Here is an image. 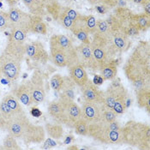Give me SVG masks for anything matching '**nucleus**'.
I'll return each instance as SVG.
<instances>
[{"instance_id":"f257e3e1","label":"nucleus","mask_w":150,"mask_h":150,"mask_svg":"<svg viewBox=\"0 0 150 150\" xmlns=\"http://www.w3.org/2000/svg\"><path fill=\"white\" fill-rule=\"evenodd\" d=\"M124 72L136 89L149 87L150 46L148 41L141 40L124 64Z\"/></svg>"},{"instance_id":"f03ea898","label":"nucleus","mask_w":150,"mask_h":150,"mask_svg":"<svg viewBox=\"0 0 150 150\" xmlns=\"http://www.w3.org/2000/svg\"><path fill=\"white\" fill-rule=\"evenodd\" d=\"M25 42L8 38L5 48L0 55L1 77L9 81H16L20 76L25 54Z\"/></svg>"},{"instance_id":"7ed1b4c3","label":"nucleus","mask_w":150,"mask_h":150,"mask_svg":"<svg viewBox=\"0 0 150 150\" xmlns=\"http://www.w3.org/2000/svg\"><path fill=\"white\" fill-rule=\"evenodd\" d=\"M49 59L59 68H69L78 64L76 46L68 36L53 35L50 38Z\"/></svg>"},{"instance_id":"20e7f679","label":"nucleus","mask_w":150,"mask_h":150,"mask_svg":"<svg viewBox=\"0 0 150 150\" xmlns=\"http://www.w3.org/2000/svg\"><path fill=\"white\" fill-rule=\"evenodd\" d=\"M93 140L106 145H122L124 139L121 126L116 120L112 123L100 121L88 124V135Z\"/></svg>"},{"instance_id":"39448f33","label":"nucleus","mask_w":150,"mask_h":150,"mask_svg":"<svg viewBox=\"0 0 150 150\" xmlns=\"http://www.w3.org/2000/svg\"><path fill=\"white\" fill-rule=\"evenodd\" d=\"M124 144L140 150H150V126L147 124L129 120L121 127Z\"/></svg>"},{"instance_id":"423d86ee","label":"nucleus","mask_w":150,"mask_h":150,"mask_svg":"<svg viewBox=\"0 0 150 150\" xmlns=\"http://www.w3.org/2000/svg\"><path fill=\"white\" fill-rule=\"evenodd\" d=\"M89 46L97 62L99 69L101 66L115 59L117 57V52L112 44L110 38L108 37H105L103 35L94 33L92 35Z\"/></svg>"},{"instance_id":"0eeeda50","label":"nucleus","mask_w":150,"mask_h":150,"mask_svg":"<svg viewBox=\"0 0 150 150\" xmlns=\"http://www.w3.org/2000/svg\"><path fill=\"white\" fill-rule=\"evenodd\" d=\"M3 121V128L7 130L8 134L14 137L15 138L23 140L27 134L32 122L29 120L26 112H23L19 114L13 116L8 120Z\"/></svg>"},{"instance_id":"6e6552de","label":"nucleus","mask_w":150,"mask_h":150,"mask_svg":"<svg viewBox=\"0 0 150 150\" xmlns=\"http://www.w3.org/2000/svg\"><path fill=\"white\" fill-rule=\"evenodd\" d=\"M9 29H21L30 33V23L32 15L22 11L21 9L14 6L11 7L9 11Z\"/></svg>"},{"instance_id":"1a4fd4ad","label":"nucleus","mask_w":150,"mask_h":150,"mask_svg":"<svg viewBox=\"0 0 150 150\" xmlns=\"http://www.w3.org/2000/svg\"><path fill=\"white\" fill-rule=\"evenodd\" d=\"M113 15L117 19L121 28L125 30V32L130 38L133 36H137L140 34L138 29L134 25V13L129 8L123 6H117L113 12Z\"/></svg>"},{"instance_id":"9d476101","label":"nucleus","mask_w":150,"mask_h":150,"mask_svg":"<svg viewBox=\"0 0 150 150\" xmlns=\"http://www.w3.org/2000/svg\"><path fill=\"white\" fill-rule=\"evenodd\" d=\"M26 83L32 93L34 105L43 103L46 99V93L45 88L44 77L39 70H35L30 79L27 80Z\"/></svg>"},{"instance_id":"9b49d317","label":"nucleus","mask_w":150,"mask_h":150,"mask_svg":"<svg viewBox=\"0 0 150 150\" xmlns=\"http://www.w3.org/2000/svg\"><path fill=\"white\" fill-rule=\"evenodd\" d=\"M25 54L37 64H46L49 60V54L40 41H32L25 44Z\"/></svg>"},{"instance_id":"f8f14e48","label":"nucleus","mask_w":150,"mask_h":150,"mask_svg":"<svg viewBox=\"0 0 150 150\" xmlns=\"http://www.w3.org/2000/svg\"><path fill=\"white\" fill-rule=\"evenodd\" d=\"M104 105L97 102L83 101L81 105V117L88 123L93 124L101 121L103 116Z\"/></svg>"},{"instance_id":"ddd939ff","label":"nucleus","mask_w":150,"mask_h":150,"mask_svg":"<svg viewBox=\"0 0 150 150\" xmlns=\"http://www.w3.org/2000/svg\"><path fill=\"white\" fill-rule=\"evenodd\" d=\"M76 52L78 64H80L84 69L92 71H99L97 62L93 55L89 45L81 43L80 45L76 46Z\"/></svg>"},{"instance_id":"4468645a","label":"nucleus","mask_w":150,"mask_h":150,"mask_svg":"<svg viewBox=\"0 0 150 150\" xmlns=\"http://www.w3.org/2000/svg\"><path fill=\"white\" fill-rule=\"evenodd\" d=\"M64 105V119L66 127L73 129L74 124L81 117V107L73 100H66L58 98Z\"/></svg>"},{"instance_id":"2eb2a0df","label":"nucleus","mask_w":150,"mask_h":150,"mask_svg":"<svg viewBox=\"0 0 150 150\" xmlns=\"http://www.w3.org/2000/svg\"><path fill=\"white\" fill-rule=\"evenodd\" d=\"M126 90L125 87L121 82H112L105 91H103V105L105 108L112 109L117 98Z\"/></svg>"},{"instance_id":"dca6fc26","label":"nucleus","mask_w":150,"mask_h":150,"mask_svg":"<svg viewBox=\"0 0 150 150\" xmlns=\"http://www.w3.org/2000/svg\"><path fill=\"white\" fill-rule=\"evenodd\" d=\"M110 40L112 41V44L116 49L117 54L125 52L129 50L130 46L129 37L128 36L127 34L125 32V30L122 28L112 30L110 36Z\"/></svg>"},{"instance_id":"f3484780","label":"nucleus","mask_w":150,"mask_h":150,"mask_svg":"<svg viewBox=\"0 0 150 150\" xmlns=\"http://www.w3.org/2000/svg\"><path fill=\"white\" fill-rule=\"evenodd\" d=\"M80 88L83 101L103 103V91L90 80Z\"/></svg>"},{"instance_id":"a211bd4d","label":"nucleus","mask_w":150,"mask_h":150,"mask_svg":"<svg viewBox=\"0 0 150 150\" xmlns=\"http://www.w3.org/2000/svg\"><path fill=\"white\" fill-rule=\"evenodd\" d=\"M46 139V130L42 125H37L32 123L30 128L28 129L27 134L22 140L25 145L30 144H39L45 141Z\"/></svg>"},{"instance_id":"6ab92c4d","label":"nucleus","mask_w":150,"mask_h":150,"mask_svg":"<svg viewBox=\"0 0 150 150\" xmlns=\"http://www.w3.org/2000/svg\"><path fill=\"white\" fill-rule=\"evenodd\" d=\"M96 22L97 19L92 16H85L80 14L76 20L74 22L71 28H82L86 30L89 35H93L96 31ZM70 31V30H69Z\"/></svg>"},{"instance_id":"aec40b11","label":"nucleus","mask_w":150,"mask_h":150,"mask_svg":"<svg viewBox=\"0 0 150 150\" xmlns=\"http://www.w3.org/2000/svg\"><path fill=\"white\" fill-rule=\"evenodd\" d=\"M47 112L49 116L58 124L64 125L65 119H64V105L62 104L61 100H52L47 106Z\"/></svg>"},{"instance_id":"412c9836","label":"nucleus","mask_w":150,"mask_h":150,"mask_svg":"<svg viewBox=\"0 0 150 150\" xmlns=\"http://www.w3.org/2000/svg\"><path fill=\"white\" fill-rule=\"evenodd\" d=\"M68 69H69V77L79 88L84 86L89 81L86 69H84L80 64H76L69 67Z\"/></svg>"},{"instance_id":"4be33fe9","label":"nucleus","mask_w":150,"mask_h":150,"mask_svg":"<svg viewBox=\"0 0 150 150\" xmlns=\"http://www.w3.org/2000/svg\"><path fill=\"white\" fill-rule=\"evenodd\" d=\"M13 93L16 96V98L19 100V101L24 105L30 106V105H34L32 93L30 92L26 81H23L21 84H19L14 89Z\"/></svg>"},{"instance_id":"5701e85b","label":"nucleus","mask_w":150,"mask_h":150,"mask_svg":"<svg viewBox=\"0 0 150 150\" xmlns=\"http://www.w3.org/2000/svg\"><path fill=\"white\" fill-rule=\"evenodd\" d=\"M117 68H118V61L117 58H115L104 64L103 66H101L99 71L100 76L104 81H112L117 77Z\"/></svg>"},{"instance_id":"b1692460","label":"nucleus","mask_w":150,"mask_h":150,"mask_svg":"<svg viewBox=\"0 0 150 150\" xmlns=\"http://www.w3.org/2000/svg\"><path fill=\"white\" fill-rule=\"evenodd\" d=\"M137 104L141 109L146 110L148 113L150 111V89L149 87H144L136 89Z\"/></svg>"},{"instance_id":"393cba45","label":"nucleus","mask_w":150,"mask_h":150,"mask_svg":"<svg viewBox=\"0 0 150 150\" xmlns=\"http://www.w3.org/2000/svg\"><path fill=\"white\" fill-rule=\"evenodd\" d=\"M76 83L71 80L69 76H64V81L62 85V88L59 91V98L73 100H75L76 97Z\"/></svg>"},{"instance_id":"a878e982","label":"nucleus","mask_w":150,"mask_h":150,"mask_svg":"<svg viewBox=\"0 0 150 150\" xmlns=\"http://www.w3.org/2000/svg\"><path fill=\"white\" fill-rule=\"evenodd\" d=\"M22 2L33 16H40L43 17L46 14L45 4L40 0H22Z\"/></svg>"},{"instance_id":"bb28decb","label":"nucleus","mask_w":150,"mask_h":150,"mask_svg":"<svg viewBox=\"0 0 150 150\" xmlns=\"http://www.w3.org/2000/svg\"><path fill=\"white\" fill-rule=\"evenodd\" d=\"M30 33L36 35H46L47 27L42 16L32 15L31 23H30Z\"/></svg>"},{"instance_id":"cd10ccee","label":"nucleus","mask_w":150,"mask_h":150,"mask_svg":"<svg viewBox=\"0 0 150 150\" xmlns=\"http://www.w3.org/2000/svg\"><path fill=\"white\" fill-rule=\"evenodd\" d=\"M45 9L46 14H48L52 20L58 22L60 13L63 9V5L58 0H48L45 4Z\"/></svg>"},{"instance_id":"c85d7f7f","label":"nucleus","mask_w":150,"mask_h":150,"mask_svg":"<svg viewBox=\"0 0 150 150\" xmlns=\"http://www.w3.org/2000/svg\"><path fill=\"white\" fill-rule=\"evenodd\" d=\"M3 99L5 100V102L10 106V108L11 109L12 112L14 113V115L19 114V113L24 112L23 106L21 105V102L19 101V100L16 98V96L14 94L13 92H10L8 93H6L3 97Z\"/></svg>"},{"instance_id":"c756f323","label":"nucleus","mask_w":150,"mask_h":150,"mask_svg":"<svg viewBox=\"0 0 150 150\" xmlns=\"http://www.w3.org/2000/svg\"><path fill=\"white\" fill-rule=\"evenodd\" d=\"M46 133L49 137L54 140H59L64 136V128L62 125L58 123H46L45 125Z\"/></svg>"},{"instance_id":"7c9ffc66","label":"nucleus","mask_w":150,"mask_h":150,"mask_svg":"<svg viewBox=\"0 0 150 150\" xmlns=\"http://www.w3.org/2000/svg\"><path fill=\"white\" fill-rule=\"evenodd\" d=\"M134 25L141 32H146L150 28V16L143 13L134 15Z\"/></svg>"},{"instance_id":"2f4dec72","label":"nucleus","mask_w":150,"mask_h":150,"mask_svg":"<svg viewBox=\"0 0 150 150\" xmlns=\"http://www.w3.org/2000/svg\"><path fill=\"white\" fill-rule=\"evenodd\" d=\"M128 101H129V93L126 89L117 98L112 107V110L117 114V116L124 114L125 112L128 107Z\"/></svg>"},{"instance_id":"473e14b6","label":"nucleus","mask_w":150,"mask_h":150,"mask_svg":"<svg viewBox=\"0 0 150 150\" xmlns=\"http://www.w3.org/2000/svg\"><path fill=\"white\" fill-rule=\"evenodd\" d=\"M95 33L105 37L110 38L112 34V28L104 19H98L96 22V31Z\"/></svg>"},{"instance_id":"72a5a7b5","label":"nucleus","mask_w":150,"mask_h":150,"mask_svg":"<svg viewBox=\"0 0 150 150\" xmlns=\"http://www.w3.org/2000/svg\"><path fill=\"white\" fill-rule=\"evenodd\" d=\"M73 129H75L76 134L81 137H88V124L82 118H79L75 124Z\"/></svg>"},{"instance_id":"f704fd0d","label":"nucleus","mask_w":150,"mask_h":150,"mask_svg":"<svg viewBox=\"0 0 150 150\" xmlns=\"http://www.w3.org/2000/svg\"><path fill=\"white\" fill-rule=\"evenodd\" d=\"M3 149L20 150L21 147L19 146L16 138L8 134L3 140Z\"/></svg>"},{"instance_id":"c9c22d12","label":"nucleus","mask_w":150,"mask_h":150,"mask_svg":"<svg viewBox=\"0 0 150 150\" xmlns=\"http://www.w3.org/2000/svg\"><path fill=\"white\" fill-rule=\"evenodd\" d=\"M70 31H71V33L73 35H75L81 41V43L86 44V45H89L90 44V39H89V35H90L86 30H84L82 28H71Z\"/></svg>"},{"instance_id":"e433bc0d","label":"nucleus","mask_w":150,"mask_h":150,"mask_svg":"<svg viewBox=\"0 0 150 150\" xmlns=\"http://www.w3.org/2000/svg\"><path fill=\"white\" fill-rule=\"evenodd\" d=\"M14 115V113L12 112L11 109L10 108V106L8 104L5 102V100L4 99L1 100L0 102V117L2 120H8L11 117H12Z\"/></svg>"},{"instance_id":"4c0bfd02","label":"nucleus","mask_w":150,"mask_h":150,"mask_svg":"<svg viewBox=\"0 0 150 150\" xmlns=\"http://www.w3.org/2000/svg\"><path fill=\"white\" fill-rule=\"evenodd\" d=\"M64 7V6H63ZM58 23L62 25L63 28H64L67 30H70L73 25V20L69 17V16L67 15V13L64 11V9H62V11L60 13L59 18H58Z\"/></svg>"},{"instance_id":"58836bf2","label":"nucleus","mask_w":150,"mask_h":150,"mask_svg":"<svg viewBox=\"0 0 150 150\" xmlns=\"http://www.w3.org/2000/svg\"><path fill=\"white\" fill-rule=\"evenodd\" d=\"M91 5H101L105 8H115L118 4V0H87Z\"/></svg>"},{"instance_id":"ea45409f","label":"nucleus","mask_w":150,"mask_h":150,"mask_svg":"<svg viewBox=\"0 0 150 150\" xmlns=\"http://www.w3.org/2000/svg\"><path fill=\"white\" fill-rule=\"evenodd\" d=\"M64 81V76H61L60 74L53 75L52 79H51V86H52V89L55 92H59L61 88H62V85H63Z\"/></svg>"},{"instance_id":"a19ab883","label":"nucleus","mask_w":150,"mask_h":150,"mask_svg":"<svg viewBox=\"0 0 150 150\" xmlns=\"http://www.w3.org/2000/svg\"><path fill=\"white\" fill-rule=\"evenodd\" d=\"M117 114L112 109H108V108H105L103 110V116H102V121L106 122V123H112L117 120Z\"/></svg>"},{"instance_id":"79ce46f5","label":"nucleus","mask_w":150,"mask_h":150,"mask_svg":"<svg viewBox=\"0 0 150 150\" xmlns=\"http://www.w3.org/2000/svg\"><path fill=\"white\" fill-rule=\"evenodd\" d=\"M9 29V16L8 12L0 11V30L4 31Z\"/></svg>"},{"instance_id":"37998d69","label":"nucleus","mask_w":150,"mask_h":150,"mask_svg":"<svg viewBox=\"0 0 150 150\" xmlns=\"http://www.w3.org/2000/svg\"><path fill=\"white\" fill-rule=\"evenodd\" d=\"M63 9H64V11L67 13V15L69 16V17L73 20V22H75L76 20V18L78 17V16L80 15L79 12H77L76 10H74V9H72L70 7H68V6H64Z\"/></svg>"},{"instance_id":"c03bdc74","label":"nucleus","mask_w":150,"mask_h":150,"mask_svg":"<svg viewBox=\"0 0 150 150\" xmlns=\"http://www.w3.org/2000/svg\"><path fill=\"white\" fill-rule=\"evenodd\" d=\"M142 6L143 8L144 13L150 16V0H145L144 3L142 4Z\"/></svg>"},{"instance_id":"a18cd8bd","label":"nucleus","mask_w":150,"mask_h":150,"mask_svg":"<svg viewBox=\"0 0 150 150\" xmlns=\"http://www.w3.org/2000/svg\"><path fill=\"white\" fill-rule=\"evenodd\" d=\"M18 1L19 0H5V2L8 4V5L10 6V8L11 7H14V6H16V4L18 3Z\"/></svg>"},{"instance_id":"49530a36","label":"nucleus","mask_w":150,"mask_h":150,"mask_svg":"<svg viewBox=\"0 0 150 150\" xmlns=\"http://www.w3.org/2000/svg\"><path fill=\"white\" fill-rule=\"evenodd\" d=\"M125 1H131V2H133L135 4H141L142 5L144 3L145 0H125Z\"/></svg>"},{"instance_id":"de8ad7c7","label":"nucleus","mask_w":150,"mask_h":150,"mask_svg":"<svg viewBox=\"0 0 150 150\" xmlns=\"http://www.w3.org/2000/svg\"><path fill=\"white\" fill-rule=\"evenodd\" d=\"M67 149L68 150H78L79 149V148H78L77 146H76V145H72V146H69V147L67 148Z\"/></svg>"},{"instance_id":"09e8293b","label":"nucleus","mask_w":150,"mask_h":150,"mask_svg":"<svg viewBox=\"0 0 150 150\" xmlns=\"http://www.w3.org/2000/svg\"><path fill=\"white\" fill-rule=\"evenodd\" d=\"M40 2H42V3H44V4H46L48 0H40Z\"/></svg>"},{"instance_id":"8fccbe9b","label":"nucleus","mask_w":150,"mask_h":150,"mask_svg":"<svg viewBox=\"0 0 150 150\" xmlns=\"http://www.w3.org/2000/svg\"><path fill=\"white\" fill-rule=\"evenodd\" d=\"M0 78H1V69H0Z\"/></svg>"}]
</instances>
